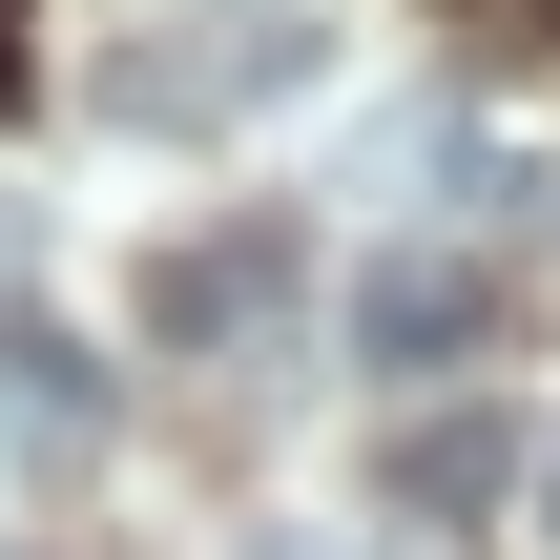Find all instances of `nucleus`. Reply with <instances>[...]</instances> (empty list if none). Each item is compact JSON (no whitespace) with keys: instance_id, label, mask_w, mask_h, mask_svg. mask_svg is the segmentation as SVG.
Returning <instances> with one entry per match:
<instances>
[{"instance_id":"f03ea898","label":"nucleus","mask_w":560,"mask_h":560,"mask_svg":"<svg viewBox=\"0 0 560 560\" xmlns=\"http://www.w3.org/2000/svg\"><path fill=\"white\" fill-rule=\"evenodd\" d=\"M291 270H312V249H291L270 208H249V229H187V249L145 270V353H249V332L291 312Z\"/></svg>"},{"instance_id":"39448f33","label":"nucleus","mask_w":560,"mask_h":560,"mask_svg":"<svg viewBox=\"0 0 560 560\" xmlns=\"http://www.w3.org/2000/svg\"><path fill=\"white\" fill-rule=\"evenodd\" d=\"M0 395H21V416H104V353H83V332H42V312H21V332H0Z\"/></svg>"},{"instance_id":"f257e3e1","label":"nucleus","mask_w":560,"mask_h":560,"mask_svg":"<svg viewBox=\"0 0 560 560\" xmlns=\"http://www.w3.org/2000/svg\"><path fill=\"white\" fill-rule=\"evenodd\" d=\"M332 83V21L312 0H208V21H125L104 42V125H145V145H208V125H270V104H312Z\"/></svg>"},{"instance_id":"423d86ee","label":"nucleus","mask_w":560,"mask_h":560,"mask_svg":"<svg viewBox=\"0 0 560 560\" xmlns=\"http://www.w3.org/2000/svg\"><path fill=\"white\" fill-rule=\"evenodd\" d=\"M520 499H540V540H560V436H540V457H520Z\"/></svg>"},{"instance_id":"20e7f679","label":"nucleus","mask_w":560,"mask_h":560,"mask_svg":"<svg viewBox=\"0 0 560 560\" xmlns=\"http://www.w3.org/2000/svg\"><path fill=\"white\" fill-rule=\"evenodd\" d=\"M520 457H540L520 416H416V436L374 457V499H395V520H499V499H520Z\"/></svg>"},{"instance_id":"0eeeda50","label":"nucleus","mask_w":560,"mask_h":560,"mask_svg":"<svg viewBox=\"0 0 560 560\" xmlns=\"http://www.w3.org/2000/svg\"><path fill=\"white\" fill-rule=\"evenodd\" d=\"M0 83H21V0H0Z\"/></svg>"},{"instance_id":"7ed1b4c3","label":"nucleus","mask_w":560,"mask_h":560,"mask_svg":"<svg viewBox=\"0 0 560 560\" xmlns=\"http://www.w3.org/2000/svg\"><path fill=\"white\" fill-rule=\"evenodd\" d=\"M353 353L374 374H478L499 353V270L478 249H374L353 270Z\"/></svg>"}]
</instances>
